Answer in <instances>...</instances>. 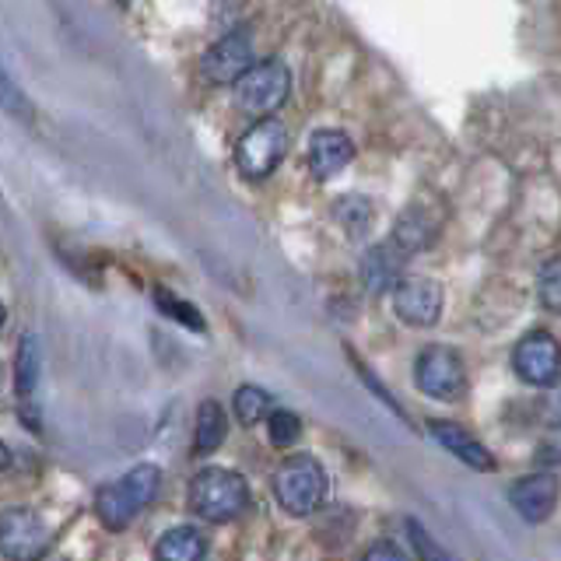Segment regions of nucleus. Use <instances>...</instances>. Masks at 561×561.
<instances>
[{
    "label": "nucleus",
    "instance_id": "obj_1",
    "mask_svg": "<svg viewBox=\"0 0 561 561\" xmlns=\"http://www.w3.org/2000/svg\"><path fill=\"white\" fill-rule=\"evenodd\" d=\"M158 488H162V470L154 463H137L134 470L123 473L119 481L99 488L95 513L102 526L105 530H127V526L158 499Z\"/></svg>",
    "mask_w": 561,
    "mask_h": 561
},
{
    "label": "nucleus",
    "instance_id": "obj_2",
    "mask_svg": "<svg viewBox=\"0 0 561 561\" xmlns=\"http://www.w3.org/2000/svg\"><path fill=\"white\" fill-rule=\"evenodd\" d=\"M186 502L190 513L207 523H232L250 508V484L228 467H204L201 473H193Z\"/></svg>",
    "mask_w": 561,
    "mask_h": 561
},
{
    "label": "nucleus",
    "instance_id": "obj_3",
    "mask_svg": "<svg viewBox=\"0 0 561 561\" xmlns=\"http://www.w3.org/2000/svg\"><path fill=\"white\" fill-rule=\"evenodd\" d=\"M271 488H274L277 505L285 508L288 516H312L327 499L330 478L316 456L298 453V456H288V460H280Z\"/></svg>",
    "mask_w": 561,
    "mask_h": 561
},
{
    "label": "nucleus",
    "instance_id": "obj_4",
    "mask_svg": "<svg viewBox=\"0 0 561 561\" xmlns=\"http://www.w3.org/2000/svg\"><path fill=\"white\" fill-rule=\"evenodd\" d=\"M288 154V130L285 123L267 116L256 119L236 145V165L245 180H267V175L285 162Z\"/></svg>",
    "mask_w": 561,
    "mask_h": 561
},
{
    "label": "nucleus",
    "instance_id": "obj_5",
    "mask_svg": "<svg viewBox=\"0 0 561 561\" xmlns=\"http://www.w3.org/2000/svg\"><path fill=\"white\" fill-rule=\"evenodd\" d=\"M236 88V105L245 113H253L260 119H267L288 102L291 92V75L280 60H263L253 64L245 75L232 84Z\"/></svg>",
    "mask_w": 561,
    "mask_h": 561
},
{
    "label": "nucleus",
    "instance_id": "obj_6",
    "mask_svg": "<svg viewBox=\"0 0 561 561\" xmlns=\"http://www.w3.org/2000/svg\"><path fill=\"white\" fill-rule=\"evenodd\" d=\"M414 382L425 397L435 400H460L467 393V365L453 347L432 344L414 362Z\"/></svg>",
    "mask_w": 561,
    "mask_h": 561
},
{
    "label": "nucleus",
    "instance_id": "obj_7",
    "mask_svg": "<svg viewBox=\"0 0 561 561\" xmlns=\"http://www.w3.org/2000/svg\"><path fill=\"white\" fill-rule=\"evenodd\" d=\"M49 551V526L32 508H8L0 516V554L8 561H39Z\"/></svg>",
    "mask_w": 561,
    "mask_h": 561
},
{
    "label": "nucleus",
    "instance_id": "obj_8",
    "mask_svg": "<svg viewBox=\"0 0 561 561\" xmlns=\"http://www.w3.org/2000/svg\"><path fill=\"white\" fill-rule=\"evenodd\" d=\"M513 373L526 386H551L561 376V344L548 330H530L513 351Z\"/></svg>",
    "mask_w": 561,
    "mask_h": 561
},
{
    "label": "nucleus",
    "instance_id": "obj_9",
    "mask_svg": "<svg viewBox=\"0 0 561 561\" xmlns=\"http://www.w3.org/2000/svg\"><path fill=\"white\" fill-rule=\"evenodd\" d=\"M443 285L432 277H403L393 288V312L408 327H435L443 316Z\"/></svg>",
    "mask_w": 561,
    "mask_h": 561
},
{
    "label": "nucleus",
    "instance_id": "obj_10",
    "mask_svg": "<svg viewBox=\"0 0 561 561\" xmlns=\"http://www.w3.org/2000/svg\"><path fill=\"white\" fill-rule=\"evenodd\" d=\"M253 67V39L250 32H228L201 57V75L210 84H236Z\"/></svg>",
    "mask_w": 561,
    "mask_h": 561
},
{
    "label": "nucleus",
    "instance_id": "obj_11",
    "mask_svg": "<svg viewBox=\"0 0 561 561\" xmlns=\"http://www.w3.org/2000/svg\"><path fill=\"white\" fill-rule=\"evenodd\" d=\"M561 499V484L554 473H526L513 488H508V502L516 505V513L526 523H543L551 519Z\"/></svg>",
    "mask_w": 561,
    "mask_h": 561
},
{
    "label": "nucleus",
    "instance_id": "obj_12",
    "mask_svg": "<svg viewBox=\"0 0 561 561\" xmlns=\"http://www.w3.org/2000/svg\"><path fill=\"white\" fill-rule=\"evenodd\" d=\"M355 158V140H351L344 130H316L309 137V169L316 180H333L337 172H344Z\"/></svg>",
    "mask_w": 561,
    "mask_h": 561
},
{
    "label": "nucleus",
    "instance_id": "obj_13",
    "mask_svg": "<svg viewBox=\"0 0 561 561\" xmlns=\"http://www.w3.org/2000/svg\"><path fill=\"white\" fill-rule=\"evenodd\" d=\"M403 267H408V253L397 242H379L362 256V280L368 291H393L403 280Z\"/></svg>",
    "mask_w": 561,
    "mask_h": 561
},
{
    "label": "nucleus",
    "instance_id": "obj_14",
    "mask_svg": "<svg viewBox=\"0 0 561 561\" xmlns=\"http://www.w3.org/2000/svg\"><path fill=\"white\" fill-rule=\"evenodd\" d=\"M428 432L435 443L449 449L460 463H467L473 470H484V473L495 470V456H491V449L481 443V438H473L467 428L453 425V421H428Z\"/></svg>",
    "mask_w": 561,
    "mask_h": 561
},
{
    "label": "nucleus",
    "instance_id": "obj_15",
    "mask_svg": "<svg viewBox=\"0 0 561 561\" xmlns=\"http://www.w3.org/2000/svg\"><path fill=\"white\" fill-rule=\"evenodd\" d=\"M207 540L197 526H172L154 543V561H204Z\"/></svg>",
    "mask_w": 561,
    "mask_h": 561
},
{
    "label": "nucleus",
    "instance_id": "obj_16",
    "mask_svg": "<svg viewBox=\"0 0 561 561\" xmlns=\"http://www.w3.org/2000/svg\"><path fill=\"white\" fill-rule=\"evenodd\" d=\"M435 236H438V225L425 215V207H408V210L400 215V221H397V228H393L390 242H397L403 253L414 256V253L425 250V245H432Z\"/></svg>",
    "mask_w": 561,
    "mask_h": 561
},
{
    "label": "nucleus",
    "instance_id": "obj_17",
    "mask_svg": "<svg viewBox=\"0 0 561 561\" xmlns=\"http://www.w3.org/2000/svg\"><path fill=\"white\" fill-rule=\"evenodd\" d=\"M228 435V417L218 400H204L197 408V428H193V449L215 453Z\"/></svg>",
    "mask_w": 561,
    "mask_h": 561
},
{
    "label": "nucleus",
    "instance_id": "obj_18",
    "mask_svg": "<svg viewBox=\"0 0 561 561\" xmlns=\"http://www.w3.org/2000/svg\"><path fill=\"white\" fill-rule=\"evenodd\" d=\"M39 368H43V351L35 333L22 337V347H18V362H14V382H18V393L32 397L35 382H39Z\"/></svg>",
    "mask_w": 561,
    "mask_h": 561
},
{
    "label": "nucleus",
    "instance_id": "obj_19",
    "mask_svg": "<svg viewBox=\"0 0 561 561\" xmlns=\"http://www.w3.org/2000/svg\"><path fill=\"white\" fill-rule=\"evenodd\" d=\"M232 408H236V417L242 421V425H260V421H267V414L274 411L271 393L260 390V386H239L236 397H232Z\"/></svg>",
    "mask_w": 561,
    "mask_h": 561
},
{
    "label": "nucleus",
    "instance_id": "obj_20",
    "mask_svg": "<svg viewBox=\"0 0 561 561\" xmlns=\"http://www.w3.org/2000/svg\"><path fill=\"white\" fill-rule=\"evenodd\" d=\"M267 432H271V443L285 449V446L298 443V435H302V417H298L295 411L274 408L267 414Z\"/></svg>",
    "mask_w": 561,
    "mask_h": 561
},
{
    "label": "nucleus",
    "instance_id": "obj_21",
    "mask_svg": "<svg viewBox=\"0 0 561 561\" xmlns=\"http://www.w3.org/2000/svg\"><path fill=\"white\" fill-rule=\"evenodd\" d=\"M537 295H540L543 306L561 316V256L548 260L540 267V274H537Z\"/></svg>",
    "mask_w": 561,
    "mask_h": 561
},
{
    "label": "nucleus",
    "instance_id": "obj_22",
    "mask_svg": "<svg viewBox=\"0 0 561 561\" xmlns=\"http://www.w3.org/2000/svg\"><path fill=\"white\" fill-rule=\"evenodd\" d=\"M337 218L344 221V228L351 236H362L368 225H373V204L362 197H344L337 204Z\"/></svg>",
    "mask_w": 561,
    "mask_h": 561
},
{
    "label": "nucleus",
    "instance_id": "obj_23",
    "mask_svg": "<svg viewBox=\"0 0 561 561\" xmlns=\"http://www.w3.org/2000/svg\"><path fill=\"white\" fill-rule=\"evenodd\" d=\"M158 298V306H162L175 323H183V327H190V330H204V320H201V312L193 309V306H186V302H180V298H172L169 291H158L154 295Z\"/></svg>",
    "mask_w": 561,
    "mask_h": 561
},
{
    "label": "nucleus",
    "instance_id": "obj_24",
    "mask_svg": "<svg viewBox=\"0 0 561 561\" xmlns=\"http://www.w3.org/2000/svg\"><path fill=\"white\" fill-rule=\"evenodd\" d=\"M0 110L11 113L14 119H32V102L18 92V84H11L4 75H0Z\"/></svg>",
    "mask_w": 561,
    "mask_h": 561
},
{
    "label": "nucleus",
    "instance_id": "obj_25",
    "mask_svg": "<svg viewBox=\"0 0 561 561\" xmlns=\"http://www.w3.org/2000/svg\"><path fill=\"white\" fill-rule=\"evenodd\" d=\"M408 530H411V540H414V548H417V554H421V561H453L438 543L432 540V534L425 530L421 523H414V519H408Z\"/></svg>",
    "mask_w": 561,
    "mask_h": 561
},
{
    "label": "nucleus",
    "instance_id": "obj_26",
    "mask_svg": "<svg viewBox=\"0 0 561 561\" xmlns=\"http://www.w3.org/2000/svg\"><path fill=\"white\" fill-rule=\"evenodd\" d=\"M362 561H411L408 554H403L397 543H390V540H379V543H373V548L365 551V558Z\"/></svg>",
    "mask_w": 561,
    "mask_h": 561
},
{
    "label": "nucleus",
    "instance_id": "obj_27",
    "mask_svg": "<svg viewBox=\"0 0 561 561\" xmlns=\"http://www.w3.org/2000/svg\"><path fill=\"white\" fill-rule=\"evenodd\" d=\"M543 417H548V425L561 428V376L551 382V393L543 400Z\"/></svg>",
    "mask_w": 561,
    "mask_h": 561
},
{
    "label": "nucleus",
    "instance_id": "obj_28",
    "mask_svg": "<svg viewBox=\"0 0 561 561\" xmlns=\"http://www.w3.org/2000/svg\"><path fill=\"white\" fill-rule=\"evenodd\" d=\"M8 463H11V453H8L4 443H0V470H8Z\"/></svg>",
    "mask_w": 561,
    "mask_h": 561
},
{
    "label": "nucleus",
    "instance_id": "obj_29",
    "mask_svg": "<svg viewBox=\"0 0 561 561\" xmlns=\"http://www.w3.org/2000/svg\"><path fill=\"white\" fill-rule=\"evenodd\" d=\"M0 327H4V306H0Z\"/></svg>",
    "mask_w": 561,
    "mask_h": 561
}]
</instances>
